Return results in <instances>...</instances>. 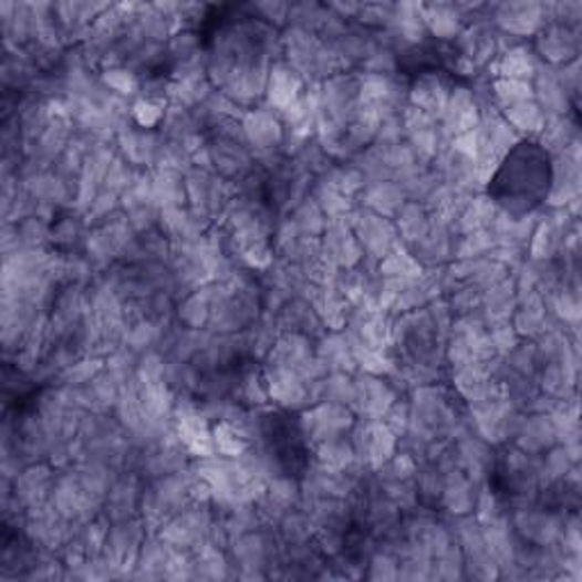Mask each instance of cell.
Returning a JSON list of instances; mask_svg holds the SVG:
<instances>
[{"label":"cell","mask_w":582,"mask_h":582,"mask_svg":"<svg viewBox=\"0 0 582 582\" xmlns=\"http://www.w3.org/2000/svg\"><path fill=\"white\" fill-rule=\"evenodd\" d=\"M450 90L453 85H450V80L444 75V71H437V69L422 71L407 85V105L417 107L426 112L428 116H433L435 121H439L448 103Z\"/></svg>","instance_id":"30bf717a"},{"label":"cell","mask_w":582,"mask_h":582,"mask_svg":"<svg viewBox=\"0 0 582 582\" xmlns=\"http://www.w3.org/2000/svg\"><path fill=\"white\" fill-rule=\"evenodd\" d=\"M489 21L498 34L515 39L521 44V39H528L544 28V6L542 3H501L487 8Z\"/></svg>","instance_id":"5b68a950"},{"label":"cell","mask_w":582,"mask_h":582,"mask_svg":"<svg viewBox=\"0 0 582 582\" xmlns=\"http://www.w3.org/2000/svg\"><path fill=\"white\" fill-rule=\"evenodd\" d=\"M264 378H267L269 401L280 412H299V409L303 412L314 403L310 385L299 376L297 371L267 364L264 366Z\"/></svg>","instance_id":"8992f818"},{"label":"cell","mask_w":582,"mask_h":582,"mask_svg":"<svg viewBox=\"0 0 582 582\" xmlns=\"http://www.w3.org/2000/svg\"><path fill=\"white\" fill-rule=\"evenodd\" d=\"M101 82L112 94H116L121 98H128V96H135L142 92V75L126 64L103 69Z\"/></svg>","instance_id":"d6986e66"},{"label":"cell","mask_w":582,"mask_h":582,"mask_svg":"<svg viewBox=\"0 0 582 582\" xmlns=\"http://www.w3.org/2000/svg\"><path fill=\"white\" fill-rule=\"evenodd\" d=\"M362 196V207L366 210L376 212L381 217L394 219L396 212L403 207V202L407 200L401 183L396 180H381V183H371L364 187Z\"/></svg>","instance_id":"2e32d148"},{"label":"cell","mask_w":582,"mask_h":582,"mask_svg":"<svg viewBox=\"0 0 582 582\" xmlns=\"http://www.w3.org/2000/svg\"><path fill=\"white\" fill-rule=\"evenodd\" d=\"M501 116L506 118L508 126L519 135V139H530V142L542 135L547 126V118H549L544 110L534 103V98L506 107Z\"/></svg>","instance_id":"ac0fdd59"},{"label":"cell","mask_w":582,"mask_h":582,"mask_svg":"<svg viewBox=\"0 0 582 582\" xmlns=\"http://www.w3.org/2000/svg\"><path fill=\"white\" fill-rule=\"evenodd\" d=\"M164 112H166V103H159V101L142 98V96H139V98L131 105V121L135 123V126H139V128L153 131V128H159V126H162Z\"/></svg>","instance_id":"44dd1931"},{"label":"cell","mask_w":582,"mask_h":582,"mask_svg":"<svg viewBox=\"0 0 582 582\" xmlns=\"http://www.w3.org/2000/svg\"><path fill=\"white\" fill-rule=\"evenodd\" d=\"M349 439L355 453V463L366 471L381 469L398 450V437L383 419H355Z\"/></svg>","instance_id":"6da1fadb"},{"label":"cell","mask_w":582,"mask_h":582,"mask_svg":"<svg viewBox=\"0 0 582 582\" xmlns=\"http://www.w3.org/2000/svg\"><path fill=\"white\" fill-rule=\"evenodd\" d=\"M580 37L578 28H564L555 23H544V28L534 34V55L547 66H564L578 60Z\"/></svg>","instance_id":"9c48e42d"},{"label":"cell","mask_w":582,"mask_h":582,"mask_svg":"<svg viewBox=\"0 0 582 582\" xmlns=\"http://www.w3.org/2000/svg\"><path fill=\"white\" fill-rule=\"evenodd\" d=\"M308 82L305 77L291 69L289 64H284L282 60L276 62L269 71V80H267V90H264V98H267V107H271L273 112H284L287 107L297 105L303 94H305Z\"/></svg>","instance_id":"7c38bea8"},{"label":"cell","mask_w":582,"mask_h":582,"mask_svg":"<svg viewBox=\"0 0 582 582\" xmlns=\"http://www.w3.org/2000/svg\"><path fill=\"white\" fill-rule=\"evenodd\" d=\"M422 17L426 32L433 34L437 41H455L457 34H460L465 28L463 14L450 3L422 6Z\"/></svg>","instance_id":"e0dca14e"},{"label":"cell","mask_w":582,"mask_h":582,"mask_svg":"<svg viewBox=\"0 0 582 582\" xmlns=\"http://www.w3.org/2000/svg\"><path fill=\"white\" fill-rule=\"evenodd\" d=\"M480 107L471 87H453L448 103L437 121V126L446 139H455L465 133H471L480 123Z\"/></svg>","instance_id":"ba28073f"},{"label":"cell","mask_w":582,"mask_h":582,"mask_svg":"<svg viewBox=\"0 0 582 582\" xmlns=\"http://www.w3.org/2000/svg\"><path fill=\"white\" fill-rule=\"evenodd\" d=\"M398 398V392L385 376H373V373H355L353 376V396L351 409L357 419H383L387 409Z\"/></svg>","instance_id":"277c9868"},{"label":"cell","mask_w":582,"mask_h":582,"mask_svg":"<svg viewBox=\"0 0 582 582\" xmlns=\"http://www.w3.org/2000/svg\"><path fill=\"white\" fill-rule=\"evenodd\" d=\"M539 62L534 51L526 44H515V46H508L506 51L498 53V58L493 60V71H496V77H508V80H523V82H532L537 69H539Z\"/></svg>","instance_id":"5bb4252c"},{"label":"cell","mask_w":582,"mask_h":582,"mask_svg":"<svg viewBox=\"0 0 582 582\" xmlns=\"http://www.w3.org/2000/svg\"><path fill=\"white\" fill-rule=\"evenodd\" d=\"M392 221H394L398 241H401L405 248H409L412 243H417V241L430 230L433 217H430L428 207H426L424 202L405 200L403 207L396 212V217H394Z\"/></svg>","instance_id":"9a60e30c"},{"label":"cell","mask_w":582,"mask_h":582,"mask_svg":"<svg viewBox=\"0 0 582 582\" xmlns=\"http://www.w3.org/2000/svg\"><path fill=\"white\" fill-rule=\"evenodd\" d=\"M241 131L246 144L253 148L256 155L278 153L284 139V123L278 112L271 107H251L241 116ZM282 153V150H280Z\"/></svg>","instance_id":"52a82bcc"},{"label":"cell","mask_w":582,"mask_h":582,"mask_svg":"<svg viewBox=\"0 0 582 582\" xmlns=\"http://www.w3.org/2000/svg\"><path fill=\"white\" fill-rule=\"evenodd\" d=\"M355 414L349 405L342 403H330V401H319L303 409L299 430L303 439L310 446H319L323 441L346 437L355 424Z\"/></svg>","instance_id":"7a4b0ae2"},{"label":"cell","mask_w":582,"mask_h":582,"mask_svg":"<svg viewBox=\"0 0 582 582\" xmlns=\"http://www.w3.org/2000/svg\"><path fill=\"white\" fill-rule=\"evenodd\" d=\"M349 224H351V228H353V232L362 246L364 260H368L373 264H378L392 251V248H396L401 243L396 228H394V221L366 210V207H355V212L351 215Z\"/></svg>","instance_id":"3957f363"},{"label":"cell","mask_w":582,"mask_h":582,"mask_svg":"<svg viewBox=\"0 0 582 582\" xmlns=\"http://www.w3.org/2000/svg\"><path fill=\"white\" fill-rule=\"evenodd\" d=\"M515 437H517V448H521L523 453H530V455L547 453L551 446L558 444L553 422L544 412H537V414H530V417H523Z\"/></svg>","instance_id":"4fadbf2b"},{"label":"cell","mask_w":582,"mask_h":582,"mask_svg":"<svg viewBox=\"0 0 582 582\" xmlns=\"http://www.w3.org/2000/svg\"><path fill=\"white\" fill-rule=\"evenodd\" d=\"M491 96L498 110H506L510 105L523 103V101H532V82H523V80H508V77H493L491 80Z\"/></svg>","instance_id":"ffe728a7"},{"label":"cell","mask_w":582,"mask_h":582,"mask_svg":"<svg viewBox=\"0 0 582 582\" xmlns=\"http://www.w3.org/2000/svg\"><path fill=\"white\" fill-rule=\"evenodd\" d=\"M321 248L328 260L342 269H355L362 264V246L349 221H328L321 235Z\"/></svg>","instance_id":"8fae6325"}]
</instances>
